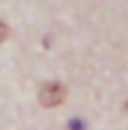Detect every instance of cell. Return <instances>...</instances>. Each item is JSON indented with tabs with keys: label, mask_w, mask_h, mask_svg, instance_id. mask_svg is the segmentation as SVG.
I'll return each instance as SVG.
<instances>
[{
	"label": "cell",
	"mask_w": 128,
	"mask_h": 130,
	"mask_svg": "<svg viewBox=\"0 0 128 130\" xmlns=\"http://www.w3.org/2000/svg\"><path fill=\"white\" fill-rule=\"evenodd\" d=\"M82 126H84V124L78 122V120H72V122H70V130H84Z\"/></svg>",
	"instance_id": "3957f363"
},
{
	"label": "cell",
	"mask_w": 128,
	"mask_h": 130,
	"mask_svg": "<svg viewBox=\"0 0 128 130\" xmlns=\"http://www.w3.org/2000/svg\"><path fill=\"white\" fill-rule=\"evenodd\" d=\"M64 98H66V90H64L62 84H58V82H48V84H44V86L40 88V92H38L40 104L46 106V108L60 106L64 102Z\"/></svg>",
	"instance_id": "6da1fadb"
},
{
	"label": "cell",
	"mask_w": 128,
	"mask_h": 130,
	"mask_svg": "<svg viewBox=\"0 0 128 130\" xmlns=\"http://www.w3.org/2000/svg\"><path fill=\"white\" fill-rule=\"evenodd\" d=\"M8 38V26L4 22H0V42H4Z\"/></svg>",
	"instance_id": "7a4b0ae2"
}]
</instances>
